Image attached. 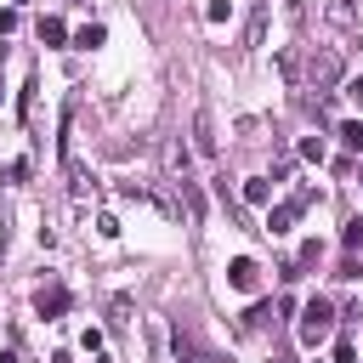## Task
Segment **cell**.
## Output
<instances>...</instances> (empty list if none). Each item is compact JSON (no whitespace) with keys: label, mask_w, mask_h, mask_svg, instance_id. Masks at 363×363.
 Here are the masks:
<instances>
[{"label":"cell","mask_w":363,"mask_h":363,"mask_svg":"<svg viewBox=\"0 0 363 363\" xmlns=\"http://www.w3.org/2000/svg\"><path fill=\"white\" fill-rule=\"evenodd\" d=\"M329 329H335V306H329L323 295H312V301H306V312H301V346H318Z\"/></svg>","instance_id":"6da1fadb"},{"label":"cell","mask_w":363,"mask_h":363,"mask_svg":"<svg viewBox=\"0 0 363 363\" xmlns=\"http://www.w3.org/2000/svg\"><path fill=\"white\" fill-rule=\"evenodd\" d=\"M306 204H312V187H306V193H295V199H284V204H272V210H267V233H272V238H278V233H289V227H295V216H301Z\"/></svg>","instance_id":"7a4b0ae2"},{"label":"cell","mask_w":363,"mask_h":363,"mask_svg":"<svg viewBox=\"0 0 363 363\" xmlns=\"http://www.w3.org/2000/svg\"><path fill=\"white\" fill-rule=\"evenodd\" d=\"M227 284H233L238 295H250V289L261 284V267H255L250 255H238V261H227Z\"/></svg>","instance_id":"3957f363"},{"label":"cell","mask_w":363,"mask_h":363,"mask_svg":"<svg viewBox=\"0 0 363 363\" xmlns=\"http://www.w3.org/2000/svg\"><path fill=\"white\" fill-rule=\"evenodd\" d=\"M34 312H40L45 323H51V318H62V312H68V289H62V284L40 289V295H34Z\"/></svg>","instance_id":"277c9868"},{"label":"cell","mask_w":363,"mask_h":363,"mask_svg":"<svg viewBox=\"0 0 363 363\" xmlns=\"http://www.w3.org/2000/svg\"><path fill=\"white\" fill-rule=\"evenodd\" d=\"M346 68H340V57L335 51H323V57H312V85H335Z\"/></svg>","instance_id":"5b68a950"},{"label":"cell","mask_w":363,"mask_h":363,"mask_svg":"<svg viewBox=\"0 0 363 363\" xmlns=\"http://www.w3.org/2000/svg\"><path fill=\"white\" fill-rule=\"evenodd\" d=\"M102 40H108L102 23H79V28H74V45H79V51H91V45H102Z\"/></svg>","instance_id":"8992f818"},{"label":"cell","mask_w":363,"mask_h":363,"mask_svg":"<svg viewBox=\"0 0 363 363\" xmlns=\"http://www.w3.org/2000/svg\"><path fill=\"white\" fill-rule=\"evenodd\" d=\"M40 40H45V45H62V40H68V23H62V17H40Z\"/></svg>","instance_id":"52a82bcc"},{"label":"cell","mask_w":363,"mask_h":363,"mask_svg":"<svg viewBox=\"0 0 363 363\" xmlns=\"http://www.w3.org/2000/svg\"><path fill=\"white\" fill-rule=\"evenodd\" d=\"M182 199H187V221H204V193H199L187 176H182Z\"/></svg>","instance_id":"ba28073f"},{"label":"cell","mask_w":363,"mask_h":363,"mask_svg":"<svg viewBox=\"0 0 363 363\" xmlns=\"http://www.w3.org/2000/svg\"><path fill=\"white\" fill-rule=\"evenodd\" d=\"M244 199H250V204H267V199H272V182H267V176H250V182H244Z\"/></svg>","instance_id":"9c48e42d"},{"label":"cell","mask_w":363,"mask_h":363,"mask_svg":"<svg viewBox=\"0 0 363 363\" xmlns=\"http://www.w3.org/2000/svg\"><path fill=\"white\" fill-rule=\"evenodd\" d=\"M340 142L357 153V147H363V119H346V125H340Z\"/></svg>","instance_id":"30bf717a"},{"label":"cell","mask_w":363,"mask_h":363,"mask_svg":"<svg viewBox=\"0 0 363 363\" xmlns=\"http://www.w3.org/2000/svg\"><path fill=\"white\" fill-rule=\"evenodd\" d=\"M340 244H346V250H357V244H363V216H352V221H346V233H340Z\"/></svg>","instance_id":"8fae6325"},{"label":"cell","mask_w":363,"mask_h":363,"mask_svg":"<svg viewBox=\"0 0 363 363\" xmlns=\"http://www.w3.org/2000/svg\"><path fill=\"white\" fill-rule=\"evenodd\" d=\"M204 17H210V23H227V17H233V0H210Z\"/></svg>","instance_id":"7c38bea8"},{"label":"cell","mask_w":363,"mask_h":363,"mask_svg":"<svg viewBox=\"0 0 363 363\" xmlns=\"http://www.w3.org/2000/svg\"><path fill=\"white\" fill-rule=\"evenodd\" d=\"M267 318H272V306H267V301H261V306H250V312H244V329H261V323H267Z\"/></svg>","instance_id":"4fadbf2b"},{"label":"cell","mask_w":363,"mask_h":363,"mask_svg":"<svg viewBox=\"0 0 363 363\" xmlns=\"http://www.w3.org/2000/svg\"><path fill=\"white\" fill-rule=\"evenodd\" d=\"M335 363H357V352H352V340H340V346H335Z\"/></svg>","instance_id":"5bb4252c"},{"label":"cell","mask_w":363,"mask_h":363,"mask_svg":"<svg viewBox=\"0 0 363 363\" xmlns=\"http://www.w3.org/2000/svg\"><path fill=\"white\" fill-rule=\"evenodd\" d=\"M346 96H352V102H363V79H346Z\"/></svg>","instance_id":"9a60e30c"},{"label":"cell","mask_w":363,"mask_h":363,"mask_svg":"<svg viewBox=\"0 0 363 363\" xmlns=\"http://www.w3.org/2000/svg\"><path fill=\"white\" fill-rule=\"evenodd\" d=\"M267 363H278V357H267Z\"/></svg>","instance_id":"2e32d148"},{"label":"cell","mask_w":363,"mask_h":363,"mask_svg":"<svg viewBox=\"0 0 363 363\" xmlns=\"http://www.w3.org/2000/svg\"><path fill=\"white\" fill-rule=\"evenodd\" d=\"M357 187H363V176H357Z\"/></svg>","instance_id":"e0dca14e"}]
</instances>
